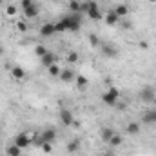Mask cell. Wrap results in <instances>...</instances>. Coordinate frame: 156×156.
Here are the masks:
<instances>
[{
  "label": "cell",
  "instance_id": "obj_1",
  "mask_svg": "<svg viewBox=\"0 0 156 156\" xmlns=\"http://www.w3.org/2000/svg\"><path fill=\"white\" fill-rule=\"evenodd\" d=\"M80 26H82V22H80V15H78V13H71V15L60 18V20L55 24L56 33H64V31H78Z\"/></svg>",
  "mask_w": 156,
  "mask_h": 156
},
{
  "label": "cell",
  "instance_id": "obj_2",
  "mask_svg": "<svg viewBox=\"0 0 156 156\" xmlns=\"http://www.w3.org/2000/svg\"><path fill=\"white\" fill-rule=\"evenodd\" d=\"M118 98H120V91H118L116 87H109V89L104 93V96H102L104 104H107L109 107L116 105V104H118Z\"/></svg>",
  "mask_w": 156,
  "mask_h": 156
},
{
  "label": "cell",
  "instance_id": "obj_3",
  "mask_svg": "<svg viewBox=\"0 0 156 156\" xmlns=\"http://www.w3.org/2000/svg\"><path fill=\"white\" fill-rule=\"evenodd\" d=\"M85 13H87L89 18H93V20H100V18H102V13H100L96 2H87V9H85Z\"/></svg>",
  "mask_w": 156,
  "mask_h": 156
},
{
  "label": "cell",
  "instance_id": "obj_4",
  "mask_svg": "<svg viewBox=\"0 0 156 156\" xmlns=\"http://www.w3.org/2000/svg\"><path fill=\"white\" fill-rule=\"evenodd\" d=\"M29 144H31V138H29L26 133H20V134L15 136V145H16V147L26 149V147H29Z\"/></svg>",
  "mask_w": 156,
  "mask_h": 156
},
{
  "label": "cell",
  "instance_id": "obj_5",
  "mask_svg": "<svg viewBox=\"0 0 156 156\" xmlns=\"http://www.w3.org/2000/svg\"><path fill=\"white\" fill-rule=\"evenodd\" d=\"M60 120L64 122V125H73L75 123V116H73V113L67 107H62L60 109Z\"/></svg>",
  "mask_w": 156,
  "mask_h": 156
},
{
  "label": "cell",
  "instance_id": "obj_6",
  "mask_svg": "<svg viewBox=\"0 0 156 156\" xmlns=\"http://www.w3.org/2000/svg\"><path fill=\"white\" fill-rule=\"evenodd\" d=\"M55 138H56V131H55V129H45V131L42 133V138L38 140V144L40 145H42V144H51Z\"/></svg>",
  "mask_w": 156,
  "mask_h": 156
},
{
  "label": "cell",
  "instance_id": "obj_7",
  "mask_svg": "<svg viewBox=\"0 0 156 156\" xmlns=\"http://www.w3.org/2000/svg\"><path fill=\"white\" fill-rule=\"evenodd\" d=\"M40 35H42V37H45V38H47V37L56 35V27H55V24H49V22H47V24H44V26L40 27Z\"/></svg>",
  "mask_w": 156,
  "mask_h": 156
},
{
  "label": "cell",
  "instance_id": "obj_8",
  "mask_svg": "<svg viewBox=\"0 0 156 156\" xmlns=\"http://www.w3.org/2000/svg\"><path fill=\"white\" fill-rule=\"evenodd\" d=\"M142 122L144 123H156V107H151L149 111H145L142 116Z\"/></svg>",
  "mask_w": 156,
  "mask_h": 156
},
{
  "label": "cell",
  "instance_id": "obj_9",
  "mask_svg": "<svg viewBox=\"0 0 156 156\" xmlns=\"http://www.w3.org/2000/svg\"><path fill=\"white\" fill-rule=\"evenodd\" d=\"M40 62H42V66H44V67H49V66H53V64L56 62V56H55L51 51H47V53L40 58Z\"/></svg>",
  "mask_w": 156,
  "mask_h": 156
},
{
  "label": "cell",
  "instance_id": "obj_10",
  "mask_svg": "<svg viewBox=\"0 0 156 156\" xmlns=\"http://www.w3.org/2000/svg\"><path fill=\"white\" fill-rule=\"evenodd\" d=\"M24 11V15H26V18H35V16H38V5L33 2L29 7H26V9H22Z\"/></svg>",
  "mask_w": 156,
  "mask_h": 156
},
{
  "label": "cell",
  "instance_id": "obj_11",
  "mask_svg": "<svg viewBox=\"0 0 156 156\" xmlns=\"http://www.w3.org/2000/svg\"><path fill=\"white\" fill-rule=\"evenodd\" d=\"M140 98H142L145 104H151V102L154 100V91H153V89H144V91L140 93Z\"/></svg>",
  "mask_w": 156,
  "mask_h": 156
},
{
  "label": "cell",
  "instance_id": "obj_12",
  "mask_svg": "<svg viewBox=\"0 0 156 156\" xmlns=\"http://www.w3.org/2000/svg\"><path fill=\"white\" fill-rule=\"evenodd\" d=\"M11 76L15 78V80H22V78L26 76V71H24L20 66H15V67L11 69Z\"/></svg>",
  "mask_w": 156,
  "mask_h": 156
},
{
  "label": "cell",
  "instance_id": "obj_13",
  "mask_svg": "<svg viewBox=\"0 0 156 156\" xmlns=\"http://www.w3.org/2000/svg\"><path fill=\"white\" fill-rule=\"evenodd\" d=\"M115 13L118 15V18L122 20L123 16H127V13H129V9H127V5H123V4H120V5H116V9H115Z\"/></svg>",
  "mask_w": 156,
  "mask_h": 156
},
{
  "label": "cell",
  "instance_id": "obj_14",
  "mask_svg": "<svg viewBox=\"0 0 156 156\" xmlns=\"http://www.w3.org/2000/svg\"><path fill=\"white\" fill-rule=\"evenodd\" d=\"M60 78H62L64 82H71V80L75 78V73H73L71 69H64V71L60 73Z\"/></svg>",
  "mask_w": 156,
  "mask_h": 156
},
{
  "label": "cell",
  "instance_id": "obj_15",
  "mask_svg": "<svg viewBox=\"0 0 156 156\" xmlns=\"http://www.w3.org/2000/svg\"><path fill=\"white\" fill-rule=\"evenodd\" d=\"M118 20H120V18H118V15L115 13V11H111V13H107V16H105V22H107L109 26H115V24H116Z\"/></svg>",
  "mask_w": 156,
  "mask_h": 156
},
{
  "label": "cell",
  "instance_id": "obj_16",
  "mask_svg": "<svg viewBox=\"0 0 156 156\" xmlns=\"http://www.w3.org/2000/svg\"><path fill=\"white\" fill-rule=\"evenodd\" d=\"M127 133H129V134H138V133H140V125H138L136 122H131V123L127 125Z\"/></svg>",
  "mask_w": 156,
  "mask_h": 156
},
{
  "label": "cell",
  "instance_id": "obj_17",
  "mask_svg": "<svg viewBox=\"0 0 156 156\" xmlns=\"http://www.w3.org/2000/svg\"><path fill=\"white\" fill-rule=\"evenodd\" d=\"M122 142H123V140H122V136L115 133V134H113V138H111L107 144H109V145H113V147H118V145H122Z\"/></svg>",
  "mask_w": 156,
  "mask_h": 156
},
{
  "label": "cell",
  "instance_id": "obj_18",
  "mask_svg": "<svg viewBox=\"0 0 156 156\" xmlns=\"http://www.w3.org/2000/svg\"><path fill=\"white\" fill-rule=\"evenodd\" d=\"M78 149H80V140H78V138H75V140L67 145V153H76Z\"/></svg>",
  "mask_w": 156,
  "mask_h": 156
},
{
  "label": "cell",
  "instance_id": "obj_19",
  "mask_svg": "<svg viewBox=\"0 0 156 156\" xmlns=\"http://www.w3.org/2000/svg\"><path fill=\"white\" fill-rule=\"evenodd\" d=\"M20 153H22V149H20V147H16L15 144L7 147V154H9V156H20Z\"/></svg>",
  "mask_w": 156,
  "mask_h": 156
},
{
  "label": "cell",
  "instance_id": "obj_20",
  "mask_svg": "<svg viewBox=\"0 0 156 156\" xmlns=\"http://www.w3.org/2000/svg\"><path fill=\"white\" fill-rule=\"evenodd\" d=\"M113 134H115L113 129H104V131H102V140H104V142H109V140L113 138Z\"/></svg>",
  "mask_w": 156,
  "mask_h": 156
},
{
  "label": "cell",
  "instance_id": "obj_21",
  "mask_svg": "<svg viewBox=\"0 0 156 156\" xmlns=\"http://www.w3.org/2000/svg\"><path fill=\"white\" fill-rule=\"evenodd\" d=\"M104 55H105V56H116L118 51H115L113 45H105V47H104Z\"/></svg>",
  "mask_w": 156,
  "mask_h": 156
},
{
  "label": "cell",
  "instance_id": "obj_22",
  "mask_svg": "<svg viewBox=\"0 0 156 156\" xmlns=\"http://www.w3.org/2000/svg\"><path fill=\"white\" fill-rule=\"evenodd\" d=\"M47 69H49V73H51L53 76H60V73H62V71L58 69V66H56V64H53V66H49Z\"/></svg>",
  "mask_w": 156,
  "mask_h": 156
},
{
  "label": "cell",
  "instance_id": "obj_23",
  "mask_svg": "<svg viewBox=\"0 0 156 156\" xmlns=\"http://www.w3.org/2000/svg\"><path fill=\"white\" fill-rule=\"evenodd\" d=\"M67 62H69V64H75V62H78V53L71 51V53L67 55Z\"/></svg>",
  "mask_w": 156,
  "mask_h": 156
},
{
  "label": "cell",
  "instance_id": "obj_24",
  "mask_svg": "<svg viewBox=\"0 0 156 156\" xmlns=\"http://www.w3.org/2000/svg\"><path fill=\"white\" fill-rule=\"evenodd\" d=\"M76 85H80V87H85V85H87V78L82 76V75H80V76H76Z\"/></svg>",
  "mask_w": 156,
  "mask_h": 156
},
{
  "label": "cell",
  "instance_id": "obj_25",
  "mask_svg": "<svg viewBox=\"0 0 156 156\" xmlns=\"http://www.w3.org/2000/svg\"><path fill=\"white\" fill-rule=\"evenodd\" d=\"M89 44L96 47V45L100 44V40H98V37H96V35H89Z\"/></svg>",
  "mask_w": 156,
  "mask_h": 156
},
{
  "label": "cell",
  "instance_id": "obj_26",
  "mask_svg": "<svg viewBox=\"0 0 156 156\" xmlns=\"http://www.w3.org/2000/svg\"><path fill=\"white\" fill-rule=\"evenodd\" d=\"M35 53H37V55H38L40 58H42V56H44V55H45V53H47V49H45V47H44V45H38V47H37V49H35Z\"/></svg>",
  "mask_w": 156,
  "mask_h": 156
},
{
  "label": "cell",
  "instance_id": "obj_27",
  "mask_svg": "<svg viewBox=\"0 0 156 156\" xmlns=\"http://www.w3.org/2000/svg\"><path fill=\"white\" fill-rule=\"evenodd\" d=\"M31 4H33L31 0H20V7H22V9H26V7H29Z\"/></svg>",
  "mask_w": 156,
  "mask_h": 156
},
{
  "label": "cell",
  "instance_id": "obj_28",
  "mask_svg": "<svg viewBox=\"0 0 156 156\" xmlns=\"http://www.w3.org/2000/svg\"><path fill=\"white\" fill-rule=\"evenodd\" d=\"M42 149H44V153H51V151H53L51 144H42Z\"/></svg>",
  "mask_w": 156,
  "mask_h": 156
},
{
  "label": "cell",
  "instance_id": "obj_29",
  "mask_svg": "<svg viewBox=\"0 0 156 156\" xmlns=\"http://www.w3.org/2000/svg\"><path fill=\"white\" fill-rule=\"evenodd\" d=\"M16 13V7L15 5H7V15H15Z\"/></svg>",
  "mask_w": 156,
  "mask_h": 156
},
{
  "label": "cell",
  "instance_id": "obj_30",
  "mask_svg": "<svg viewBox=\"0 0 156 156\" xmlns=\"http://www.w3.org/2000/svg\"><path fill=\"white\" fill-rule=\"evenodd\" d=\"M18 29L20 31H26V24H18Z\"/></svg>",
  "mask_w": 156,
  "mask_h": 156
},
{
  "label": "cell",
  "instance_id": "obj_31",
  "mask_svg": "<svg viewBox=\"0 0 156 156\" xmlns=\"http://www.w3.org/2000/svg\"><path fill=\"white\" fill-rule=\"evenodd\" d=\"M2 55H4V49H2V47H0V56H2Z\"/></svg>",
  "mask_w": 156,
  "mask_h": 156
},
{
  "label": "cell",
  "instance_id": "obj_32",
  "mask_svg": "<svg viewBox=\"0 0 156 156\" xmlns=\"http://www.w3.org/2000/svg\"><path fill=\"white\" fill-rule=\"evenodd\" d=\"M2 2H4V0H0V4H2Z\"/></svg>",
  "mask_w": 156,
  "mask_h": 156
}]
</instances>
